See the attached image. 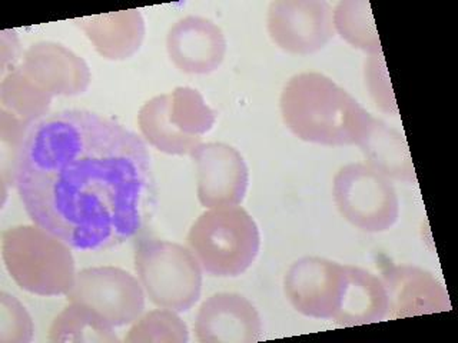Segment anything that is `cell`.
Wrapping results in <instances>:
<instances>
[{"label": "cell", "instance_id": "6da1fadb", "mask_svg": "<svg viewBox=\"0 0 458 343\" xmlns=\"http://www.w3.org/2000/svg\"><path fill=\"white\" fill-rule=\"evenodd\" d=\"M14 183L33 223L82 252L135 238L154 200L145 142L85 109L47 114L29 129Z\"/></svg>", "mask_w": 458, "mask_h": 343}, {"label": "cell", "instance_id": "7a4b0ae2", "mask_svg": "<svg viewBox=\"0 0 458 343\" xmlns=\"http://www.w3.org/2000/svg\"><path fill=\"white\" fill-rule=\"evenodd\" d=\"M279 109L298 139L322 146H358L374 119L347 90L317 71L293 76L284 86Z\"/></svg>", "mask_w": 458, "mask_h": 343}, {"label": "cell", "instance_id": "3957f363", "mask_svg": "<svg viewBox=\"0 0 458 343\" xmlns=\"http://www.w3.org/2000/svg\"><path fill=\"white\" fill-rule=\"evenodd\" d=\"M68 243L38 225L13 226L2 235V256L14 282L39 297H61L75 283Z\"/></svg>", "mask_w": 458, "mask_h": 343}, {"label": "cell", "instance_id": "277c9868", "mask_svg": "<svg viewBox=\"0 0 458 343\" xmlns=\"http://www.w3.org/2000/svg\"><path fill=\"white\" fill-rule=\"evenodd\" d=\"M186 245L208 275L235 278L254 264L261 235L243 207H215L195 221Z\"/></svg>", "mask_w": 458, "mask_h": 343}, {"label": "cell", "instance_id": "5b68a950", "mask_svg": "<svg viewBox=\"0 0 458 343\" xmlns=\"http://www.w3.org/2000/svg\"><path fill=\"white\" fill-rule=\"evenodd\" d=\"M215 121L204 96L188 86L152 97L138 113L140 133L150 146L175 156L192 154Z\"/></svg>", "mask_w": 458, "mask_h": 343}, {"label": "cell", "instance_id": "8992f818", "mask_svg": "<svg viewBox=\"0 0 458 343\" xmlns=\"http://www.w3.org/2000/svg\"><path fill=\"white\" fill-rule=\"evenodd\" d=\"M135 269L152 304L182 314L192 309L202 290V268L188 247L161 239H140Z\"/></svg>", "mask_w": 458, "mask_h": 343}, {"label": "cell", "instance_id": "52a82bcc", "mask_svg": "<svg viewBox=\"0 0 458 343\" xmlns=\"http://www.w3.org/2000/svg\"><path fill=\"white\" fill-rule=\"evenodd\" d=\"M333 195L341 216L362 232H386L397 223V190L390 178L369 164L343 166L334 178Z\"/></svg>", "mask_w": 458, "mask_h": 343}, {"label": "cell", "instance_id": "ba28073f", "mask_svg": "<svg viewBox=\"0 0 458 343\" xmlns=\"http://www.w3.org/2000/svg\"><path fill=\"white\" fill-rule=\"evenodd\" d=\"M68 297L97 312L114 328L133 323L145 311V290L140 280L114 266L86 268L76 273Z\"/></svg>", "mask_w": 458, "mask_h": 343}, {"label": "cell", "instance_id": "9c48e42d", "mask_svg": "<svg viewBox=\"0 0 458 343\" xmlns=\"http://www.w3.org/2000/svg\"><path fill=\"white\" fill-rule=\"evenodd\" d=\"M269 38L286 54H315L335 35L334 11L324 0H276L267 14Z\"/></svg>", "mask_w": 458, "mask_h": 343}, {"label": "cell", "instance_id": "30bf717a", "mask_svg": "<svg viewBox=\"0 0 458 343\" xmlns=\"http://www.w3.org/2000/svg\"><path fill=\"white\" fill-rule=\"evenodd\" d=\"M345 285L347 266L324 257L298 259L284 278V292L293 309L314 319L335 318Z\"/></svg>", "mask_w": 458, "mask_h": 343}, {"label": "cell", "instance_id": "8fae6325", "mask_svg": "<svg viewBox=\"0 0 458 343\" xmlns=\"http://www.w3.org/2000/svg\"><path fill=\"white\" fill-rule=\"evenodd\" d=\"M198 200L208 209L238 206L247 195L250 171L242 155L226 143H200L193 149Z\"/></svg>", "mask_w": 458, "mask_h": 343}, {"label": "cell", "instance_id": "7c38bea8", "mask_svg": "<svg viewBox=\"0 0 458 343\" xmlns=\"http://www.w3.org/2000/svg\"><path fill=\"white\" fill-rule=\"evenodd\" d=\"M200 343H254L261 340L262 321L257 307L240 293H215L200 305L195 321Z\"/></svg>", "mask_w": 458, "mask_h": 343}, {"label": "cell", "instance_id": "4fadbf2b", "mask_svg": "<svg viewBox=\"0 0 458 343\" xmlns=\"http://www.w3.org/2000/svg\"><path fill=\"white\" fill-rule=\"evenodd\" d=\"M21 71L50 96H78L90 83V69L61 43L38 42L23 54Z\"/></svg>", "mask_w": 458, "mask_h": 343}, {"label": "cell", "instance_id": "5bb4252c", "mask_svg": "<svg viewBox=\"0 0 458 343\" xmlns=\"http://www.w3.org/2000/svg\"><path fill=\"white\" fill-rule=\"evenodd\" d=\"M386 288V319H405L451 311L450 297L436 278L411 264H395L383 271Z\"/></svg>", "mask_w": 458, "mask_h": 343}, {"label": "cell", "instance_id": "9a60e30c", "mask_svg": "<svg viewBox=\"0 0 458 343\" xmlns=\"http://www.w3.org/2000/svg\"><path fill=\"white\" fill-rule=\"evenodd\" d=\"M166 50L172 63L183 73L209 75L225 59V35L209 19L186 16L169 29Z\"/></svg>", "mask_w": 458, "mask_h": 343}, {"label": "cell", "instance_id": "2e32d148", "mask_svg": "<svg viewBox=\"0 0 458 343\" xmlns=\"http://www.w3.org/2000/svg\"><path fill=\"white\" fill-rule=\"evenodd\" d=\"M100 56L125 61L140 49L145 39V21L138 9L93 14L75 19Z\"/></svg>", "mask_w": 458, "mask_h": 343}, {"label": "cell", "instance_id": "e0dca14e", "mask_svg": "<svg viewBox=\"0 0 458 343\" xmlns=\"http://www.w3.org/2000/svg\"><path fill=\"white\" fill-rule=\"evenodd\" d=\"M347 266V285L340 311L333 319L338 326H361L377 323L386 316V293L378 276L367 269Z\"/></svg>", "mask_w": 458, "mask_h": 343}, {"label": "cell", "instance_id": "ac0fdd59", "mask_svg": "<svg viewBox=\"0 0 458 343\" xmlns=\"http://www.w3.org/2000/svg\"><path fill=\"white\" fill-rule=\"evenodd\" d=\"M367 164L386 178L415 183V168L404 136L379 119H372L369 130L358 145Z\"/></svg>", "mask_w": 458, "mask_h": 343}, {"label": "cell", "instance_id": "d6986e66", "mask_svg": "<svg viewBox=\"0 0 458 343\" xmlns=\"http://www.w3.org/2000/svg\"><path fill=\"white\" fill-rule=\"evenodd\" d=\"M54 97L40 89L21 68L12 69L0 83V111L32 128L36 121L47 118Z\"/></svg>", "mask_w": 458, "mask_h": 343}, {"label": "cell", "instance_id": "ffe728a7", "mask_svg": "<svg viewBox=\"0 0 458 343\" xmlns=\"http://www.w3.org/2000/svg\"><path fill=\"white\" fill-rule=\"evenodd\" d=\"M49 340L55 343H118L114 326L85 305L71 302L55 318Z\"/></svg>", "mask_w": 458, "mask_h": 343}, {"label": "cell", "instance_id": "44dd1931", "mask_svg": "<svg viewBox=\"0 0 458 343\" xmlns=\"http://www.w3.org/2000/svg\"><path fill=\"white\" fill-rule=\"evenodd\" d=\"M334 29L348 45L369 56L383 54L381 40L367 0H343L334 9Z\"/></svg>", "mask_w": 458, "mask_h": 343}, {"label": "cell", "instance_id": "7402d4cb", "mask_svg": "<svg viewBox=\"0 0 458 343\" xmlns=\"http://www.w3.org/2000/svg\"><path fill=\"white\" fill-rule=\"evenodd\" d=\"M190 332L176 312L157 309L140 314L126 335V343H186Z\"/></svg>", "mask_w": 458, "mask_h": 343}, {"label": "cell", "instance_id": "603a6c76", "mask_svg": "<svg viewBox=\"0 0 458 343\" xmlns=\"http://www.w3.org/2000/svg\"><path fill=\"white\" fill-rule=\"evenodd\" d=\"M35 335L30 314L18 297L0 293V343H29Z\"/></svg>", "mask_w": 458, "mask_h": 343}, {"label": "cell", "instance_id": "cb8c5ba5", "mask_svg": "<svg viewBox=\"0 0 458 343\" xmlns=\"http://www.w3.org/2000/svg\"><path fill=\"white\" fill-rule=\"evenodd\" d=\"M365 86L369 89V96L374 100L379 111L384 113L397 116L398 107L394 97L393 86L390 82V75L386 71V61L383 54L369 56L365 62L364 68Z\"/></svg>", "mask_w": 458, "mask_h": 343}]
</instances>
